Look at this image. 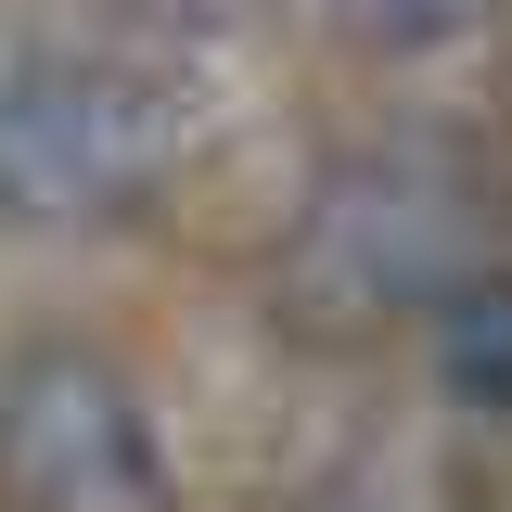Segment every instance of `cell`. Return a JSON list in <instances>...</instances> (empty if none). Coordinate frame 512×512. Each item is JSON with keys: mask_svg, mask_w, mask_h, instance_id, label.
I'll return each mask as SVG.
<instances>
[{"mask_svg": "<svg viewBox=\"0 0 512 512\" xmlns=\"http://www.w3.org/2000/svg\"><path fill=\"white\" fill-rule=\"evenodd\" d=\"M103 180H116V90L103 77H26L0 103V192H26L52 218V205H90Z\"/></svg>", "mask_w": 512, "mask_h": 512, "instance_id": "obj_2", "label": "cell"}, {"mask_svg": "<svg viewBox=\"0 0 512 512\" xmlns=\"http://www.w3.org/2000/svg\"><path fill=\"white\" fill-rule=\"evenodd\" d=\"M0 500L13 512H167V461L128 372L90 346H26L0 372Z\"/></svg>", "mask_w": 512, "mask_h": 512, "instance_id": "obj_1", "label": "cell"}, {"mask_svg": "<svg viewBox=\"0 0 512 512\" xmlns=\"http://www.w3.org/2000/svg\"><path fill=\"white\" fill-rule=\"evenodd\" d=\"M436 372L461 410H487V423H512V269H487V282H461L436 308Z\"/></svg>", "mask_w": 512, "mask_h": 512, "instance_id": "obj_3", "label": "cell"}, {"mask_svg": "<svg viewBox=\"0 0 512 512\" xmlns=\"http://www.w3.org/2000/svg\"><path fill=\"white\" fill-rule=\"evenodd\" d=\"M372 52H436V39H461L474 26V0H333Z\"/></svg>", "mask_w": 512, "mask_h": 512, "instance_id": "obj_4", "label": "cell"}]
</instances>
